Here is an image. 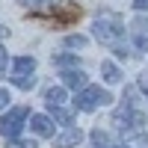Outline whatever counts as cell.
Segmentation results:
<instances>
[{
	"instance_id": "obj_17",
	"label": "cell",
	"mask_w": 148,
	"mask_h": 148,
	"mask_svg": "<svg viewBox=\"0 0 148 148\" xmlns=\"http://www.w3.org/2000/svg\"><path fill=\"white\" fill-rule=\"evenodd\" d=\"M139 89L148 95V74H142V77H139Z\"/></svg>"
},
{
	"instance_id": "obj_16",
	"label": "cell",
	"mask_w": 148,
	"mask_h": 148,
	"mask_svg": "<svg viewBox=\"0 0 148 148\" xmlns=\"http://www.w3.org/2000/svg\"><path fill=\"white\" fill-rule=\"evenodd\" d=\"M133 9L136 12H148V0H133Z\"/></svg>"
},
{
	"instance_id": "obj_13",
	"label": "cell",
	"mask_w": 148,
	"mask_h": 148,
	"mask_svg": "<svg viewBox=\"0 0 148 148\" xmlns=\"http://www.w3.org/2000/svg\"><path fill=\"white\" fill-rule=\"evenodd\" d=\"M53 62H56L59 68H68V65H77V56H74V53H59Z\"/></svg>"
},
{
	"instance_id": "obj_5",
	"label": "cell",
	"mask_w": 148,
	"mask_h": 148,
	"mask_svg": "<svg viewBox=\"0 0 148 148\" xmlns=\"http://www.w3.org/2000/svg\"><path fill=\"white\" fill-rule=\"evenodd\" d=\"M30 127H33V133L36 136H51L53 139V121H51V116H30Z\"/></svg>"
},
{
	"instance_id": "obj_15",
	"label": "cell",
	"mask_w": 148,
	"mask_h": 148,
	"mask_svg": "<svg viewBox=\"0 0 148 148\" xmlns=\"http://www.w3.org/2000/svg\"><path fill=\"white\" fill-rule=\"evenodd\" d=\"M9 101H12L9 92H6V89H0V110H6V107H9Z\"/></svg>"
},
{
	"instance_id": "obj_2",
	"label": "cell",
	"mask_w": 148,
	"mask_h": 148,
	"mask_svg": "<svg viewBox=\"0 0 148 148\" xmlns=\"http://www.w3.org/2000/svg\"><path fill=\"white\" fill-rule=\"evenodd\" d=\"M113 101V95H110L107 89H101V86H86V89L77 92V110H83V113H89V110L101 107V104H110Z\"/></svg>"
},
{
	"instance_id": "obj_6",
	"label": "cell",
	"mask_w": 148,
	"mask_h": 148,
	"mask_svg": "<svg viewBox=\"0 0 148 148\" xmlns=\"http://www.w3.org/2000/svg\"><path fill=\"white\" fill-rule=\"evenodd\" d=\"M62 86L65 89H86V74L80 71V68H68V71H62Z\"/></svg>"
},
{
	"instance_id": "obj_7",
	"label": "cell",
	"mask_w": 148,
	"mask_h": 148,
	"mask_svg": "<svg viewBox=\"0 0 148 148\" xmlns=\"http://www.w3.org/2000/svg\"><path fill=\"white\" fill-rule=\"evenodd\" d=\"M65 86H51V89L45 92V101H47V107H62L65 104Z\"/></svg>"
},
{
	"instance_id": "obj_3",
	"label": "cell",
	"mask_w": 148,
	"mask_h": 148,
	"mask_svg": "<svg viewBox=\"0 0 148 148\" xmlns=\"http://www.w3.org/2000/svg\"><path fill=\"white\" fill-rule=\"evenodd\" d=\"M27 107H15V110H9V113L3 116V121H0V133H3L6 139H15L21 127H24V121H27Z\"/></svg>"
},
{
	"instance_id": "obj_8",
	"label": "cell",
	"mask_w": 148,
	"mask_h": 148,
	"mask_svg": "<svg viewBox=\"0 0 148 148\" xmlns=\"http://www.w3.org/2000/svg\"><path fill=\"white\" fill-rule=\"evenodd\" d=\"M36 71V59L33 56H18L15 65H12V74H33Z\"/></svg>"
},
{
	"instance_id": "obj_10",
	"label": "cell",
	"mask_w": 148,
	"mask_h": 148,
	"mask_svg": "<svg viewBox=\"0 0 148 148\" xmlns=\"http://www.w3.org/2000/svg\"><path fill=\"white\" fill-rule=\"evenodd\" d=\"M51 116L59 121V125H71L74 121V113L71 110H62V107H51Z\"/></svg>"
},
{
	"instance_id": "obj_19",
	"label": "cell",
	"mask_w": 148,
	"mask_h": 148,
	"mask_svg": "<svg viewBox=\"0 0 148 148\" xmlns=\"http://www.w3.org/2000/svg\"><path fill=\"white\" fill-rule=\"evenodd\" d=\"M136 47H142V51H148V39H145V36H139V39H136Z\"/></svg>"
},
{
	"instance_id": "obj_9",
	"label": "cell",
	"mask_w": 148,
	"mask_h": 148,
	"mask_svg": "<svg viewBox=\"0 0 148 148\" xmlns=\"http://www.w3.org/2000/svg\"><path fill=\"white\" fill-rule=\"evenodd\" d=\"M101 74H104L107 83H119L121 80V71L116 68V62H101Z\"/></svg>"
},
{
	"instance_id": "obj_14",
	"label": "cell",
	"mask_w": 148,
	"mask_h": 148,
	"mask_svg": "<svg viewBox=\"0 0 148 148\" xmlns=\"http://www.w3.org/2000/svg\"><path fill=\"white\" fill-rule=\"evenodd\" d=\"M65 45L68 47H86V39L83 36H65Z\"/></svg>"
},
{
	"instance_id": "obj_1",
	"label": "cell",
	"mask_w": 148,
	"mask_h": 148,
	"mask_svg": "<svg viewBox=\"0 0 148 148\" xmlns=\"http://www.w3.org/2000/svg\"><path fill=\"white\" fill-rule=\"evenodd\" d=\"M92 30H95V39L101 42V45H110V47H119L121 42V36H125V27H121V21L116 15H101V18H95L92 24Z\"/></svg>"
},
{
	"instance_id": "obj_12",
	"label": "cell",
	"mask_w": 148,
	"mask_h": 148,
	"mask_svg": "<svg viewBox=\"0 0 148 148\" xmlns=\"http://www.w3.org/2000/svg\"><path fill=\"white\" fill-rule=\"evenodd\" d=\"M89 139H92V142H95V145H98V148H101V145H104V148H107V145H110V136H107V133H104V130H101V127H95V130H92V133H89Z\"/></svg>"
},
{
	"instance_id": "obj_18",
	"label": "cell",
	"mask_w": 148,
	"mask_h": 148,
	"mask_svg": "<svg viewBox=\"0 0 148 148\" xmlns=\"http://www.w3.org/2000/svg\"><path fill=\"white\" fill-rule=\"evenodd\" d=\"M18 148H39V145H36L33 139H21V142H18Z\"/></svg>"
},
{
	"instance_id": "obj_20",
	"label": "cell",
	"mask_w": 148,
	"mask_h": 148,
	"mask_svg": "<svg viewBox=\"0 0 148 148\" xmlns=\"http://www.w3.org/2000/svg\"><path fill=\"white\" fill-rule=\"evenodd\" d=\"M6 68V51H3V45H0V71Z\"/></svg>"
},
{
	"instance_id": "obj_21",
	"label": "cell",
	"mask_w": 148,
	"mask_h": 148,
	"mask_svg": "<svg viewBox=\"0 0 148 148\" xmlns=\"http://www.w3.org/2000/svg\"><path fill=\"white\" fill-rule=\"evenodd\" d=\"M47 3H51V0H33V6H39V9H45Z\"/></svg>"
},
{
	"instance_id": "obj_22",
	"label": "cell",
	"mask_w": 148,
	"mask_h": 148,
	"mask_svg": "<svg viewBox=\"0 0 148 148\" xmlns=\"http://www.w3.org/2000/svg\"><path fill=\"white\" fill-rule=\"evenodd\" d=\"M6 36H9V30H6V27H0V39H6Z\"/></svg>"
},
{
	"instance_id": "obj_23",
	"label": "cell",
	"mask_w": 148,
	"mask_h": 148,
	"mask_svg": "<svg viewBox=\"0 0 148 148\" xmlns=\"http://www.w3.org/2000/svg\"><path fill=\"white\" fill-rule=\"evenodd\" d=\"M113 148H125V145H113Z\"/></svg>"
},
{
	"instance_id": "obj_4",
	"label": "cell",
	"mask_w": 148,
	"mask_h": 148,
	"mask_svg": "<svg viewBox=\"0 0 148 148\" xmlns=\"http://www.w3.org/2000/svg\"><path fill=\"white\" fill-rule=\"evenodd\" d=\"M83 142V130L80 127H68L59 136H53V148H77Z\"/></svg>"
},
{
	"instance_id": "obj_11",
	"label": "cell",
	"mask_w": 148,
	"mask_h": 148,
	"mask_svg": "<svg viewBox=\"0 0 148 148\" xmlns=\"http://www.w3.org/2000/svg\"><path fill=\"white\" fill-rule=\"evenodd\" d=\"M12 83H15L18 89H33L36 77H33V74H12Z\"/></svg>"
}]
</instances>
